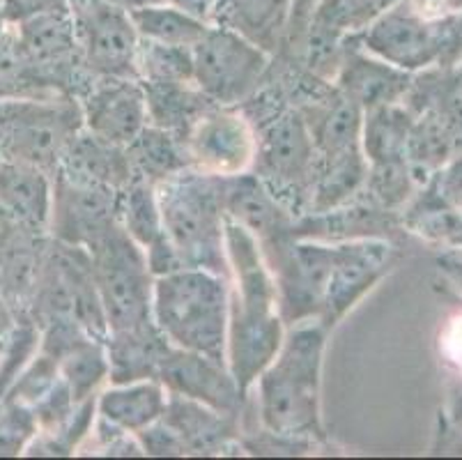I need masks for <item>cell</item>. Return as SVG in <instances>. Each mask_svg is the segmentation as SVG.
Returning <instances> with one entry per match:
<instances>
[{"instance_id": "obj_1", "label": "cell", "mask_w": 462, "mask_h": 460, "mask_svg": "<svg viewBox=\"0 0 462 460\" xmlns=\"http://www.w3.org/2000/svg\"><path fill=\"white\" fill-rule=\"evenodd\" d=\"M226 256L230 265L226 364L239 391L249 396L258 375L279 352L288 327L279 314L274 277L258 239L230 217H226Z\"/></svg>"}, {"instance_id": "obj_2", "label": "cell", "mask_w": 462, "mask_h": 460, "mask_svg": "<svg viewBox=\"0 0 462 460\" xmlns=\"http://www.w3.org/2000/svg\"><path fill=\"white\" fill-rule=\"evenodd\" d=\"M327 334L329 329L320 320L285 329L279 352L254 385L263 430L295 440H325L320 390Z\"/></svg>"}, {"instance_id": "obj_3", "label": "cell", "mask_w": 462, "mask_h": 460, "mask_svg": "<svg viewBox=\"0 0 462 460\" xmlns=\"http://www.w3.org/2000/svg\"><path fill=\"white\" fill-rule=\"evenodd\" d=\"M230 278L182 268L154 278L152 320L173 348L226 361Z\"/></svg>"}, {"instance_id": "obj_4", "label": "cell", "mask_w": 462, "mask_h": 460, "mask_svg": "<svg viewBox=\"0 0 462 460\" xmlns=\"http://www.w3.org/2000/svg\"><path fill=\"white\" fill-rule=\"evenodd\" d=\"M245 104L246 108H255V113L245 111L255 129L251 171L290 212L301 217L309 210L310 184L318 162L304 116L285 99L279 88L272 90V104H264L260 90Z\"/></svg>"}, {"instance_id": "obj_5", "label": "cell", "mask_w": 462, "mask_h": 460, "mask_svg": "<svg viewBox=\"0 0 462 460\" xmlns=\"http://www.w3.org/2000/svg\"><path fill=\"white\" fill-rule=\"evenodd\" d=\"M163 233L187 268H203L230 278L226 256L224 177L196 168L157 184Z\"/></svg>"}, {"instance_id": "obj_6", "label": "cell", "mask_w": 462, "mask_h": 460, "mask_svg": "<svg viewBox=\"0 0 462 460\" xmlns=\"http://www.w3.org/2000/svg\"><path fill=\"white\" fill-rule=\"evenodd\" d=\"M83 129L77 97L0 99V159L56 175L67 147Z\"/></svg>"}, {"instance_id": "obj_7", "label": "cell", "mask_w": 462, "mask_h": 460, "mask_svg": "<svg viewBox=\"0 0 462 460\" xmlns=\"http://www.w3.org/2000/svg\"><path fill=\"white\" fill-rule=\"evenodd\" d=\"M97 290L111 332H127L152 323L154 277L141 244L116 221L88 247Z\"/></svg>"}, {"instance_id": "obj_8", "label": "cell", "mask_w": 462, "mask_h": 460, "mask_svg": "<svg viewBox=\"0 0 462 460\" xmlns=\"http://www.w3.org/2000/svg\"><path fill=\"white\" fill-rule=\"evenodd\" d=\"M361 49L405 71L426 70L432 62L451 65L462 53L456 14L426 19L401 0L356 35Z\"/></svg>"}, {"instance_id": "obj_9", "label": "cell", "mask_w": 462, "mask_h": 460, "mask_svg": "<svg viewBox=\"0 0 462 460\" xmlns=\"http://www.w3.org/2000/svg\"><path fill=\"white\" fill-rule=\"evenodd\" d=\"M272 61L270 53L237 33L209 25L191 49L193 86L218 107H242L267 81Z\"/></svg>"}, {"instance_id": "obj_10", "label": "cell", "mask_w": 462, "mask_h": 460, "mask_svg": "<svg viewBox=\"0 0 462 460\" xmlns=\"http://www.w3.org/2000/svg\"><path fill=\"white\" fill-rule=\"evenodd\" d=\"M260 251L274 277L279 314L285 327L320 318L334 244L288 235L260 247Z\"/></svg>"}, {"instance_id": "obj_11", "label": "cell", "mask_w": 462, "mask_h": 460, "mask_svg": "<svg viewBox=\"0 0 462 460\" xmlns=\"http://www.w3.org/2000/svg\"><path fill=\"white\" fill-rule=\"evenodd\" d=\"M69 14L79 56L95 79H138L136 56L141 37L129 12L113 5L111 0H69Z\"/></svg>"}, {"instance_id": "obj_12", "label": "cell", "mask_w": 462, "mask_h": 460, "mask_svg": "<svg viewBox=\"0 0 462 460\" xmlns=\"http://www.w3.org/2000/svg\"><path fill=\"white\" fill-rule=\"evenodd\" d=\"M189 166L218 177L251 171L255 129L239 107H212L182 136Z\"/></svg>"}, {"instance_id": "obj_13", "label": "cell", "mask_w": 462, "mask_h": 460, "mask_svg": "<svg viewBox=\"0 0 462 460\" xmlns=\"http://www.w3.org/2000/svg\"><path fill=\"white\" fill-rule=\"evenodd\" d=\"M396 263V249L389 239L366 238L334 242L331 272L322 302L320 323L334 329L356 304L375 288Z\"/></svg>"}, {"instance_id": "obj_14", "label": "cell", "mask_w": 462, "mask_h": 460, "mask_svg": "<svg viewBox=\"0 0 462 460\" xmlns=\"http://www.w3.org/2000/svg\"><path fill=\"white\" fill-rule=\"evenodd\" d=\"M117 198L120 192L116 189L81 180L67 171H56L49 235L58 242L88 249L113 223L120 221Z\"/></svg>"}, {"instance_id": "obj_15", "label": "cell", "mask_w": 462, "mask_h": 460, "mask_svg": "<svg viewBox=\"0 0 462 460\" xmlns=\"http://www.w3.org/2000/svg\"><path fill=\"white\" fill-rule=\"evenodd\" d=\"M83 127L95 136L127 147L148 125V99L138 79L99 76L79 97Z\"/></svg>"}, {"instance_id": "obj_16", "label": "cell", "mask_w": 462, "mask_h": 460, "mask_svg": "<svg viewBox=\"0 0 462 460\" xmlns=\"http://www.w3.org/2000/svg\"><path fill=\"white\" fill-rule=\"evenodd\" d=\"M157 378L171 394L199 400L208 408L239 417V419L245 415V405L249 396L239 391L226 361L171 345L162 366H159Z\"/></svg>"}, {"instance_id": "obj_17", "label": "cell", "mask_w": 462, "mask_h": 460, "mask_svg": "<svg viewBox=\"0 0 462 460\" xmlns=\"http://www.w3.org/2000/svg\"><path fill=\"white\" fill-rule=\"evenodd\" d=\"M411 81V71L398 70L373 56L366 49H361L356 35H347L346 53L334 76V86L364 111L402 101L410 92Z\"/></svg>"}, {"instance_id": "obj_18", "label": "cell", "mask_w": 462, "mask_h": 460, "mask_svg": "<svg viewBox=\"0 0 462 460\" xmlns=\"http://www.w3.org/2000/svg\"><path fill=\"white\" fill-rule=\"evenodd\" d=\"M226 217L245 226L260 247L288 238L295 226V214L267 189L254 171L224 177Z\"/></svg>"}, {"instance_id": "obj_19", "label": "cell", "mask_w": 462, "mask_h": 460, "mask_svg": "<svg viewBox=\"0 0 462 460\" xmlns=\"http://www.w3.org/2000/svg\"><path fill=\"white\" fill-rule=\"evenodd\" d=\"M297 0H214L209 23L237 33L276 58L288 37Z\"/></svg>"}, {"instance_id": "obj_20", "label": "cell", "mask_w": 462, "mask_h": 460, "mask_svg": "<svg viewBox=\"0 0 462 460\" xmlns=\"http://www.w3.org/2000/svg\"><path fill=\"white\" fill-rule=\"evenodd\" d=\"M53 175L26 164L0 159V217L32 233H49Z\"/></svg>"}, {"instance_id": "obj_21", "label": "cell", "mask_w": 462, "mask_h": 460, "mask_svg": "<svg viewBox=\"0 0 462 460\" xmlns=\"http://www.w3.org/2000/svg\"><path fill=\"white\" fill-rule=\"evenodd\" d=\"M162 421L175 430V436L187 449V455L218 454L228 449L233 440H239V417L226 415L199 400L184 399L171 391Z\"/></svg>"}, {"instance_id": "obj_22", "label": "cell", "mask_w": 462, "mask_h": 460, "mask_svg": "<svg viewBox=\"0 0 462 460\" xmlns=\"http://www.w3.org/2000/svg\"><path fill=\"white\" fill-rule=\"evenodd\" d=\"M171 350L166 336L152 323L127 332H111L106 339L108 380L111 385H127L138 380H159V366Z\"/></svg>"}, {"instance_id": "obj_23", "label": "cell", "mask_w": 462, "mask_h": 460, "mask_svg": "<svg viewBox=\"0 0 462 460\" xmlns=\"http://www.w3.org/2000/svg\"><path fill=\"white\" fill-rule=\"evenodd\" d=\"M166 400L168 390L154 378L111 385L102 394H97V417L113 428L136 436L138 430L162 419Z\"/></svg>"}, {"instance_id": "obj_24", "label": "cell", "mask_w": 462, "mask_h": 460, "mask_svg": "<svg viewBox=\"0 0 462 460\" xmlns=\"http://www.w3.org/2000/svg\"><path fill=\"white\" fill-rule=\"evenodd\" d=\"M58 171H67L69 175L104 184V187H111L116 192H123L134 180L127 147L104 141V138L88 132L86 127L67 147L65 159H62Z\"/></svg>"}, {"instance_id": "obj_25", "label": "cell", "mask_w": 462, "mask_h": 460, "mask_svg": "<svg viewBox=\"0 0 462 460\" xmlns=\"http://www.w3.org/2000/svg\"><path fill=\"white\" fill-rule=\"evenodd\" d=\"M366 175L368 162L361 147L331 155V157H318L306 214L329 212L350 202L364 192Z\"/></svg>"}, {"instance_id": "obj_26", "label": "cell", "mask_w": 462, "mask_h": 460, "mask_svg": "<svg viewBox=\"0 0 462 460\" xmlns=\"http://www.w3.org/2000/svg\"><path fill=\"white\" fill-rule=\"evenodd\" d=\"M129 162H132L134 175L148 180L157 187L168 177L187 171L189 157L184 143L178 134L162 129L157 125H145L143 132L127 146Z\"/></svg>"}, {"instance_id": "obj_27", "label": "cell", "mask_w": 462, "mask_h": 460, "mask_svg": "<svg viewBox=\"0 0 462 460\" xmlns=\"http://www.w3.org/2000/svg\"><path fill=\"white\" fill-rule=\"evenodd\" d=\"M141 83L148 99L150 125L168 129L180 138L208 108L217 107L193 83Z\"/></svg>"}, {"instance_id": "obj_28", "label": "cell", "mask_w": 462, "mask_h": 460, "mask_svg": "<svg viewBox=\"0 0 462 460\" xmlns=\"http://www.w3.org/2000/svg\"><path fill=\"white\" fill-rule=\"evenodd\" d=\"M414 125V113L407 107L384 104L364 111L361 122V152L368 164L405 159L407 138Z\"/></svg>"}, {"instance_id": "obj_29", "label": "cell", "mask_w": 462, "mask_h": 460, "mask_svg": "<svg viewBox=\"0 0 462 460\" xmlns=\"http://www.w3.org/2000/svg\"><path fill=\"white\" fill-rule=\"evenodd\" d=\"M456 134L437 111L428 108L414 116L405 147V162L417 184H426L435 171L448 159Z\"/></svg>"}, {"instance_id": "obj_30", "label": "cell", "mask_w": 462, "mask_h": 460, "mask_svg": "<svg viewBox=\"0 0 462 460\" xmlns=\"http://www.w3.org/2000/svg\"><path fill=\"white\" fill-rule=\"evenodd\" d=\"M132 21L141 40L157 42L166 46H180V49H193L209 31V25L200 16L175 7L171 3L150 5L143 10L132 12Z\"/></svg>"}, {"instance_id": "obj_31", "label": "cell", "mask_w": 462, "mask_h": 460, "mask_svg": "<svg viewBox=\"0 0 462 460\" xmlns=\"http://www.w3.org/2000/svg\"><path fill=\"white\" fill-rule=\"evenodd\" d=\"M58 369L77 403L92 399L108 380L106 343L92 336H83L67 352L60 354Z\"/></svg>"}, {"instance_id": "obj_32", "label": "cell", "mask_w": 462, "mask_h": 460, "mask_svg": "<svg viewBox=\"0 0 462 460\" xmlns=\"http://www.w3.org/2000/svg\"><path fill=\"white\" fill-rule=\"evenodd\" d=\"M117 217L123 228L132 235L143 251L163 235L162 210L157 201V187L143 177L134 175L132 183L120 192L117 198Z\"/></svg>"}, {"instance_id": "obj_33", "label": "cell", "mask_w": 462, "mask_h": 460, "mask_svg": "<svg viewBox=\"0 0 462 460\" xmlns=\"http://www.w3.org/2000/svg\"><path fill=\"white\" fill-rule=\"evenodd\" d=\"M402 223L421 238L451 244L456 249L462 247V212L439 193L437 184L426 193L421 192Z\"/></svg>"}, {"instance_id": "obj_34", "label": "cell", "mask_w": 462, "mask_h": 460, "mask_svg": "<svg viewBox=\"0 0 462 460\" xmlns=\"http://www.w3.org/2000/svg\"><path fill=\"white\" fill-rule=\"evenodd\" d=\"M401 0H318L310 21L338 35H359Z\"/></svg>"}, {"instance_id": "obj_35", "label": "cell", "mask_w": 462, "mask_h": 460, "mask_svg": "<svg viewBox=\"0 0 462 460\" xmlns=\"http://www.w3.org/2000/svg\"><path fill=\"white\" fill-rule=\"evenodd\" d=\"M138 81L145 83H193L191 49L141 40L138 44Z\"/></svg>"}, {"instance_id": "obj_36", "label": "cell", "mask_w": 462, "mask_h": 460, "mask_svg": "<svg viewBox=\"0 0 462 460\" xmlns=\"http://www.w3.org/2000/svg\"><path fill=\"white\" fill-rule=\"evenodd\" d=\"M414 184L417 183L405 159H393V162L368 164L366 184L361 193H366V198H371L377 208L396 212L401 205H405Z\"/></svg>"}, {"instance_id": "obj_37", "label": "cell", "mask_w": 462, "mask_h": 460, "mask_svg": "<svg viewBox=\"0 0 462 460\" xmlns=\"http://www.w3.org/2000/svg\"><path fill=\"white\" fill-rule=\"evenodd\" d=\"M136 440L141 445L143 455H187V449L175 436V430L163 424L162 419L150 424L148 428L138 430Z\"/></svg>"}, {"instance_id": "obj_38", "label": "cell", "mask_w": 462, "mask_h": 460, "mask_svg": "<svg viewBox=\"0 0 462 460\" xmlns=\"http://www.w3.org/2000/svg\"><path fill=\"white\" fill-rule=\"evenodd\" d=\"M0 5H3L7 23H19V21L42 14V12L67 10L69 0H0Z\"/></svg>"}, {"instance_id": "obj_39", "label": "cell", "mask_w": 462, "mask_h": 460, "mask_svg": "<svg viewBox=\"0 0 462 460\" xmlns=\"http://www.w3.org/2000/svg\"><path fill=\"white\" fill-rule=\"evenodd\" d=\"M437 177V189L451 202L453 208L460 210L462 212V159H457L451 168H448L444 175H435Z\"/></svg>"}, {"instance_id": "obj_40", "label": "cell", "mask_w": 462, "mask_h": 460, "mask_svg": "<svg viewBox=\"0 0 462 460\" xmlns=\"http://www.w3.org/2000/svg\"><path fill=\"white\" fill-rule=\"evenodd\" d=\"M437 265H439V269H442V272L451 278L453 284H457V288L462 290V249L460 251L456 249V251L442 253V256L437 258Z\"/></svg>"}, {"instance_id": "obj_41", "label": "cell", "mask_w": 462, "mask_h": 460, "mask_svg": "<svg viewBox=\"0 0 462 460\" xmlns=\"http://www.w3.org/2000/svg\"><path fill=\"white\" fill-rule=\"evenodd\" d=\"M14 309H12L10 302L0 293V345H5L10 341V336L14 334Z\"/></svg>"}, {"instance_id": "obj_42", "label": "cell", "mask_w": 462, "mask_h": 460, "mask_svg": "<svg viewBox=\"0 0 462 460\" xmlns=\"http://www.w3.org/2000/svg\"><path fill=\"white\" fill-rule=\"evenodd\" d=\"M171 5L175 7H182V10L191 12V14L200 16L209 23V12H212V3L214 0H166Z\"/></svg>"}, {"instance_id": "obj_43", "label": "cell", "mask_w": 462, "mask_h": 460, "mask_svg": "<svg viewBox=\"0 0 462 460\" xmlns=\"http://www.w3.org/2000/svg\"><path fill=\"white\" fill-rule=\"evenodd\" d=\"M113 5H117L120 10L125 12H136V10H143V7H150V5H162V3H166V0H111Z\"/></svg>"}, {"instance_id": "obj_44", "label": "cell", "mask_w": 462, "mask_h": 460, "mask_svg": "<svg viewBox=\"0 0 462 460\" xmlns=\"http://www.w3.org/2000/svg\"><path fill=\"white\" fill-rule=\"evenodd\" d=\"M444 449H447V454H457V455H462V436L456 437V440H453L451 445L444 446Z\"/></svg>"}, {"instance_id": "obj_45", "label": "cell", "mask_w": 462, "mask_h": 460, "mask_svg": "<svg viewBox=\"0 0 462 460\" xmlns=\"http://www.w3.org/2000/svg\"><path fill=\"white\" fill-rule=\"evenodd\" d=\"M453 419L462 426V394L456 399V415H453Z\"/></svg>"}, {"instance_id": "obj_46", "label": "cell", "mask_w": 462, "mask_h": 460, "mask_svg": "<svg viewBox=\"0 0 462 460\" xmlns=\"http://www.w3.org/2000/svg\"><path fill=\"white\" fill-rule=\"evenodd\" d=\"M3 350H5V345H0V357H3Z\"/></svg>"}]
</instances>
